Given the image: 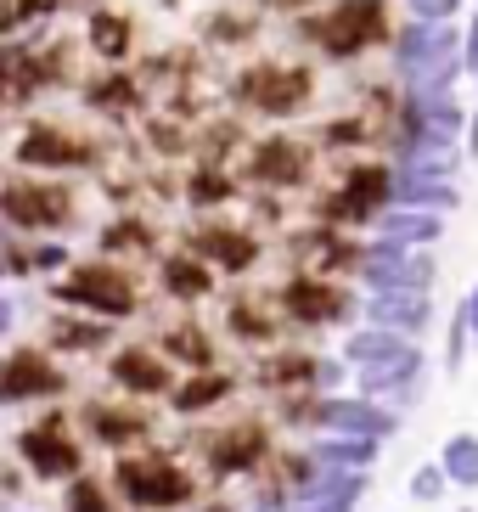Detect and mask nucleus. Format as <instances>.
<instances>
[{"mask_svg":"<svg viewBox=\"0 0 478 512\" xmlns=\"http://www.w3.org/2000/svg\"><path fill=\"white\" fill-rule=\"evenodd\" d=\"M394 62H400L405 85L422 96H439L450 91V79H456V68H462V51H456V29L445 23H405L400 34H394Z\"/></svg>","mask_w":478,"mask_h":512,"instance_id":"obj_1","label":"nucleus"},{"mask_svg":"<svg viewBox=\"0 0 478 512\" xmlns=\"http://www.w3.org/2000/svg\"><path fill=\"white\" fill-rule=\"evenodd\" d=\"M51 293H57V304L96 310V316H135V304H141L135 276L124 265H113V259H85V265H74Z\"/></svg>","mask_w":478,"mask_h":512,"instance_id":"obj_2","label":"nucleus"},{"mask_svg":"<svg viewBox=\"0 0 478 512\" xmlns=\"http://www.w3.org/2000/svg\"><path fill=\"white\" fill-rule=\"evenodd\" d=\"M389 0H338L327 12L310 23L315 46L327 51V57H360V51H372L389 40Z\"/></svg>","mask_w":478,"mask_h":512,"instance_id":"obj_3","label":"nucleus"},{"mask_svg":"<svg viewBox=\"0 0 478 512\" xmlns=\"http://www.w3.org/2000/svg\"><path fill=\"white\" fill-rule=\"evenodd\" d=\"M113 484H119V496L141 512H169L180 501H192V473L169 456H119L113 467Z\"/></svg>","mask_w":478,"mask_h":512,"instance_id":"obj_4","label":"nucleus"},{"mask_svg":"<svg viewBox=\"0 0 478 512\" xmlns=\"http://www.w3.org/2000/svg\"><path fill=\"white\" fill-rule=\"evenodd\" d=\"M237 91H242V102L254 107V113H265V119H293V113L310 107L315 74L304 62H259V68L242 74Z\"/></svg>","mask_w":478,"mask_h":512,"instance_id":"obj_5","label":"nucleus"},{"mask_svg":"<svg viewBox=\"0 0 478 512\" xmlns=\"http://www.w3.org/2000/svg\"><path fill=\"white\" fill-rule=\"evenodd\" d=\"M0 214L17 231H62L74 220V192L57 181H12L0 186Z\"/></svg>","mask_w":478,"mask_h":512,"instance_id":"obj_6","label":"nucleus"},{"mask_svg":"<svg viewBox=\"0 0 478 512\" xmlns=\"http://www.w3.org/2000/svg\"><path fill=\"white\" fill-rule=\"evenodd\" d=\"M203 456H209V467L220 473V479H248V473H259V467L270 462L265 422H254V417L220 422V428L203 439Z\"/></svg>","mask_w":478,"mask_h":512,"instance_id":"obj_7","label":"nucleus"},{"mask_svg":"<svg viewBox=\"0 0 478 512\" xmlns=\"http://www.w3.org/2000/svg\"><path fill=\"white\" fill-rule=\"evenodd\" d=\"M17 451H23V462L40 473V479H74L79 467H85V451H79L74 428H68V417H40L29 422L23 434H17Z\"/></svg>","mask_w":478,"mask_h":512,"instance_id":"obj_8","label":"nucleus"},{"mask_svg":"<svg viewBox=\"0 0 478 512\" xmlns=\"http://www.w3.org/2000/svg\"><path fill=\"white\" fill-rule=\"evenodd\" d=\"M276 310H282L287 321H299V327H332V321L349 316V287L332 282V276H293V282L276 287Z\"/></svg>","mask_w":478,"mask_h":512,"instance_id":"obj_9","label":"nucleus"},{"mask_svg":"<svg viewBox=\"0 0 478 512\" xmlns=\"http://www.w3.org/2000/svg\"><path fill=\"white\" fill-rule=\"evenodd\" d=\"M68 389V372H62L45 349H12L6 361H0V400L17 406V400H57Z\"/></svg>","mask_w":478,"mask_h":512,"instance_id":"obj_10","label":"nucleus"},{"mask_svg":"<svg viewBox=\"0 0 478 512\" xmlns=\"http://www.w3.org/2000/svg\"><path fill=\"white\" fill-rule=\"evenodd\" d=\"M23 169H79L90 164V141L74 136L68 124H51V119H34L23 136H17V152H12Z\"/></svg>","mask_w":478,"mask_h":512,"instance_id":"obj_11","label":"nucleus"},{"mask_svg":"<svg viewBox=\"0 0 478 512\" xmlns=\"http://www.w3.org/2000/svg\"><path fill=\"white\" fill-rule=\"evenodd\" d=\"M107 372H113V383H119L124 394H135V400H158V394H169V383H175V366H169L164 344H124V349H113Z\"/></svg>","mask_w":478,"mask_h":512,"instance_id":"obj_12","label":"nucleus"},{"mask_svg":"<svg viewBox=\"0 0 478 512\" xmlns=\"http://www.w3.org/2000/svg\"><path fill=\"white\" fill-rule=\"evenodd\" d=\"M315 169V152L293 136H270L248 147V181L254 186H304Z\"/></svg>","mask_w":478,"mask_h":512,"instance_id":"obj_13","label":"nucleus"},{"mask_svg":"<svg viewBox=\"0 0 478 512\" xmlns=\"http://www.w3.org/2000/svg\"><path fill=\"white\" fill-rule=\"evenodd\" d=\"M186 248L203 254L214 271H225V276H242L248 265H259V237H248V231H237V226H203Z\"/></svg>","mask_w":478,"mask_h":512,"instance_id":"obj_14","label":"nucleus"},{"mask_svg":"<svg viewBox=\"0 0 478 512\" xmlns=\"http://www.w3.org/2000/svg\"><path fill=\"white\" fill-rule=\"evenodd\" d=\"M45 79H51V68H45L40 51L0 46V107H29Z\"/></svg>","mask_w":478,"mask_h":512,"instance_id":"obj_15","label":"nucleus"},{"mask_svg":"<svg viewBox=\"0 0 478 512\" xmlns=\"http://www.w3.org/2000/svg\"><path fill=\"white\" fill-rule=\"evenodd\" d=\"M237 394V377L231 372H214V366H197L192 377H175L169 383V406L180 411V417H197V411H209V406H220V400H231Z\"/></svg>","mask_w":478,"mask_h":512,"instance_id":"obj_16","label":"nucleus"},{"mask_svg":"<svg viewBox=\"0 0 478 512\" xmlns=\"http://www.w3.org/2000/svg\"><path fill=\"white\" fill-rule=\"evenodd\" d=\"M315 422H321V428H344V434H366V439L394 434V417L366 406V400H321V406H315Z\"/></svg>","mask_w":478,"mask_h":512,"instance_id":"obj_17","label":"nucleus"},{"mask_svg":"<svg viewBox=\"0 0 478 512\" xmlns=\"http://www.w3.org/2000/svg\"><path fill=\"white\" fill-rule=\"evenodd\" d=\"M164 293H175V299H209L214 293V265L203 254H192V248H175V254H164Z\"/></svg>","mask_w":478,"mask_h":512,"instance_id":"obj_18","label":"nucleus"},{"mask_svg":"<svg viewBox=\"0 0 478 512\" xmlns=\"http://www.w3.org/2000/svg\"><path fill=\"white\" fill-rule=\"evenodd\" d=\"M344 197H355L366 214H377L394 197V169L377 164V158H355V164L344 169Z\"/></svg>","mask_w":478,"mask_h":512,"instance_id":"obj_19","label":"nucleus"},{"mask_svg":"<svg viewBox=\"0 0 478 512\" xmlns=\"http://www.w3.org/2000/svg\"><path fill=\"white\" fill-rule=\"evenodd\" d=\"M377 231H383V242H394V248L434 242L439 237V214H417V203H405V209H377Z\"/></svg>","mask_w":478,"mask_h":512,"instance_id":"obj_20","label":"nucleus"},{"mask_svg":"<svg viewBox=\"0 0 478 512\" xmlns=\"http://www.w3.org/2000/svg\"><path fill=\"white\" fill-rule=\"evenodd\" d=\"M366 316L389 332H417L422 316H428V299L422 293H372L366 299Z\"/></svg>","mask_w":478,"mask_h":512,"instance_id":"obj_21","label":"nucleus"},{"mask_svg":"<svg viewBox=\"0 0 478 512\" xmlns=\"http://www.w3.org/2000/svg\"><path fill=\"white\" fill-rule=\"evenodd\" d=\"M417 372H422V355H417L411 344H400L394 355L360 366V383H366V394H383V389H400V383H411Z\"/></svg>","mask_w":478,"mask_h":512,"instance_id":"obj_22","label":"nucleus"},{"mask_svg":"<svg viewBox=\"0 0 478 512\" xmlns=\"http://www.w3.org/2000/svg\"><path fill=\"white\" fill-rule=\"evenodd\" d=\"M85 417H90V434L102 439V445H130V439L147 434V417L130 406H90Z\"/></svg>","mask_w":478,"mask_h":512,"instance_id":"obj_23","label":"nucleus"},{"mask_svg":"<svg viewBox=\"0 0 478 512\" xmlns=\"http://www.w3.org/2000/svg\"><path fill=\"white\" fill-rule=\"evenodd\" d=\"M372 451H377V439H366V434H344V428H321V445H315V462L321 467H366L372 462Z\"/></svg>","mask_w":478,"mask_h":512,"instance_id":"obj_24","label":"nucleus"},{"mask_svg":"<svg viewBox=\"0 0 478 512\" xmlns=\"http://www.w3.org/2000/svg\"><path fill=\"white\" fill-rule=\"evenodd\" d=\"M293 254H299L304 265H315V276L344 271L349 259H355L344 248V237H338V231H304V237H293Z\"/></svg>","mask_w":478,"mask_h":512,"instance_id":"obj_25","label":"nucleus"},{"mask_svg":"<svg viewBox=\"0 0 478 512\" xmlns=\"http://www.w3.org/2000/svg\"><path fill=\"white\" fill-rule=\"evenodd\" d=\"M130 40H135L130 17H119V12H90V51H96L102 62H124V57H130Z\"/></svg>","mask_w":478,"mask_h":512,"instance_id":"obj_26","label":"nucleus"},{"mask_svg":"<svg viewBox=\"0 0 478 512\" xmlns=\"http://www.w3.org/2000/svg\"><path fill=\"white\" fill-rule=\"evenodd\" d=\"M85 102L96 107V113H130V107L141 102V91H135V79H130V74H119V62H113L102 79H90Z\"/></svg>","mask_w":478,"mask_h":512,"instance_id":"obj_27","label":"nucleus"},{"mask_svg":"<svg viewBox=\"0 0 478 512\" xmlns=\"http://www.w3.org/2000/svg\"><path fill=\"white\" fill-rule=\"evenodd\" d=\"M62 512H119V501H113V490H107L102 479L74 473V479H68V490H62Z\"/></svg>","mask_w":478,"mask_h":512,"instance_id":"obj_28","label":"nucleus"},{"mask_svg":"<svg viewBox=\"0 0 478 512\" xmlns=\"http://www.w3.org/2000/svg\"><path fill=\"white\" fill-rule=\"evenodd\" d=\"M45 344H51V349H74V355H85V349H102V344H107V327H102V321H51Z\"/></svg>","mask_w":478,"mask_h":512,"instance_id":"obj_29","label":"nucleus"},{"mask_svg":"<svg viewBox=\"0 0 478 512\" xmlns=\"http://www.w3.org/2000/svg\"><path fill=\"white\" fill-rule=\"evenodd\" d=\"M164 349H169V355H180V361H192V366H209V361H214L209 332L197 327V321H180V327H169V332H164Z\"/></svg>","mask_w":478,"mask_h":512,"instance_id":"obj_30","label":"nucleus"},{"mask_svg":"<svg viewBox=\"0 0 478 512\" xmlns=\"http://www.w3.org/2000/svg\"><path fill=\"white\" fill-rule=\"evenodd\" d=\"M315 372H321V366H315L310 355H299V349H287V355L265 361V383H270V389H304V383H315Z\"/></svg>","mask_w":478,"mask_h":512,"instance_id":"obj_31","label":"nucleus"},{"mask_svg":"<svg viewBox=\"0 0 478 512\" xmlns=\"http://www.w3.org/2000/svg\"><path fill=\"white\" fill-rule=\"evenodd\" d=\"M439 467H445L450 484H478V439L473 434H456L445 451H439Z\"/></svg>","mask_w":478,"mask_h":512,"instance_id":"obj_32","label":"nucleus"},{"mask_svg":"<svg viewBox=\"0 0 478 512\" xmlns=\"http://www.w3.org/2000/svg\"><path fill=\"white\" fill-rule=\"evenodd\" d=\"M231 332L248 338V344H270V338H276V316H270L265 304H254V299H237L231 304Z\"/></svg>","mask_w":478,"mask_h":512,"instance_id":"obj_33","label":"nucleus"},{"mask_svg":"<svg viewBox=\"0 0 478 512\" xmlns=\"http://www.w3.org/2000/svg\"><path fill=\"white\" fill-rule=\"evenodd\" d=\"M400 344H405L400 332H389V327H377V321H372L366 332H355V338L344 344V355H349L355 366H366V361H383V355H394Z\"/></svg>","mask_w":478,"mask_h":512,"instance_id":"obj_34","label":"nucleus"},{"mask_svg":"<svg viewBox=\"0 0 478 512\" xmlns=\"http://www.w3.org/2000/svg\"><path fill=\"white\" fill-rule=\"evenodd\" d=\"M102 248L107 254H152V231L141 226V220H113V226L102 231Z\"/></svg>","mask_w":478,"mask_h":512,"instance_id":"obj_35","label":"nucleus"},{"mask_svg":"<svg viewBox=\"0 0 478 512\" xmlns=\"http://www.w3.org/2000/svg\"><path fill=\"white\" fill-rule=\"evenodd\" d=\"M225 197H231V181H225L220 169H203V175L192 181V203H197V209H214V203H225Z\"/></svg>","mask_w":478,"mask_h":512,"instance_id":"obj_36","label":"nucleus"},{"mask_svg":"<svg viewBox=\"0 0 478 512\" xmlns=\"http://www.w3.org/2000/svg\"><path fill=\"white\" fill-rule=\"evenodd\" d=\"M456 6H462V0H411V17H422V23H445V17H456Z\"/></svg>","mask_w":478,"mask_h":512,"instance_id":"obj_37","label":"nucleus"},{"mask_svg":"<svg viewBox=\"0 0 478 512\" xmlns=\"http://www.w3.org/2000/svg\"><path fill=\"white\" fill-rule=\"evenodd\" d=\"M439 490H445V467H422L417 479H411V496L417 501H434Z\"/></svg>","mask_w":478,"mask_h":512,"instance_id":"obj_38","label":"nucleus"},{"mask_svg":"<svg viewBox=\"0 0 478 512\" xmlns=\"http://www.w3.org/2000/svg\"><path fill=\"white\" fill-rule=\"evenodd\" d=\"M462 68H467V74H478V17H473V29H467V51H462Z\"/></svg>","mask_w":478,"mask_h":512,"instance_id":"obj_39","label":"nucleus"},{"mask_svg":"<svg viewBox=\"0 0 478 512\" xmlns=\"http://www.w3.org/2000/svg\"><path fill=\"white\" fill-rule=\"evenodd\" d=\"M467 327L478 332V287H473V299H467Z\"/></svg>","mask_w":478,"mask_h":512,"instance_id":"obj_40","label":"nucleus"},{"mask_svg":"<svg viewBox=\"0 0 478 512\" xmlns=\"http://www.w3.org/2000/svg\"><path fill=\"white\" fill-rule=\"evenodd\" d=\"M203 512H237V507H225V501H214V507H203Z\"/></svg>","mask_w":478,"mask_h":512,"instance_id":"obj_41","label":"nucleus"}]
</instances>
